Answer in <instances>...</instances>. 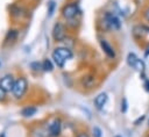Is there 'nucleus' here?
I'll use <instances>...</instances> for the list:
<instances>
[{
	"mask_svg": "<svg viewBox=\"0 0 149 137\" xmlns=\"http://www.w3.org/2000/svg\"><path fill=\"white\" fill-rule=\"evenodd\" d=\"M148 34H149V27H147L144 24H136L133 28V35L136 38H142Z\"/></svg>",
	"mask_w": 149,
	"mask_h": 137,
	"instance_id": "1a4fd4ad",
	"label": "nucleus"
},
{
	"mask_svg": "<svg viewBox=\"0 0 149 137\" xmlns=\"http://www.w3.org/2000/svg\"><path fill=\"white\" fill-rule=\"evenodd\" d=\"M99 43H100V46H101V50L105 52V55L107 56V57H109V58H114L115 57V51H114V48L106 41V39H100L99 41Z\"/></svg>",
	"mask_w": 149,
	"mask_h": 137,
	"instance_id": "6e6552de",
	"label": "nucleus"
},
{
	"mask_svg": "<svg viewBox=\"0 0 149 137\" xmlns=\"http://www.w3.org/2000/svg\"><path fill=\"white\" fill-rule=\"evenodd\" d=\"M92 135L93 137H101L102 136V132H101V129L99 127H94L92 129Z\"/></svg>",
	"mask_w": 149,
	"mask_h": 137,
	"instance_id": "2eb2a0df",
	"label": "nucleus"
},
{
	"mask_svg": "<svg viewBox=\"0 0 149 137\" xmlns=\"http://www.w3.org/2000/svg\"><path fill=\"white\" fill-rule=\"evenodd\" d=\"M79 13H80V10H79V7L76 2L68 3L62 8V15H63V17H65L68 20H71V19L76 17Z\"/></svg>",
	"mask_w": 149,
	"mask_h": 137,
	"instance_id": "7ed1b4c3",
	"label": "nucleus"
},
{
	"mask_svg": "<svg viewBox=\"0 0 149 137\" xmlns=\"http://www.w3.org/2000/svg\"><path fill=\"white\" fill-rule=\"evenodd\" d=\"M144 80V82H143V87H144V89H146V92H148L149 93V79H143Z\"/></svg>",
	"mask_w": 149,
	"mask_h": 137,
	"instance_id": "6ab92c4d",
	"label": "nucleus"
},
{
	"mask_svg": "<svg viewBox=\"0 0 149 137\" xmlns=\"http://www.w3.org/2000/svg\"><path fill=\"white\" fill-rule=\"evenodd\" d=\"M42 70L45 71V72H51L54 70V66H52V63L50 59H44L43 63H42Z\"/></svg>",
	"mask_w": 149,
	"mask_h": 137,
	"instance_id": "ddd939ff",
	"label": "nucleus"
},
{
	"mask_svg": "<svg viewBox=\"0 0 149 137\" xmlns=\"http://www.w3.org/2000/svg\"><path fill=\"white\" fill-rule=\"evenodd\" d=\"M77 137H88V135H87L86 132H80V134H79Z\"/></svg>",
	"mask_w": 149,
	"mask_h": 137,
	"instance_id": "4be33fe9",
	"label": "nucleus"
},
{
	"mask_svg": "<svg viewBox=\"0 0 149 137\" xmlns=\"http://www.w3.org/2000/svg\"><path fill=\"white\" fill-rule=\"evenodd\" d=\"M104 21H105L106 26H107L109 29H112V30H119V29L121 28V22H120L119 17H118L115 14L111 13V12H106V13H105V15H104Z\"/></svg>",
	"mask_w": 149,
	"mask_h": 137,
	"instance_id": "f03ea898",
	"label": "nucleus"
},
{
	"mask_svg": "<svg viewBox=\"0 0 149 137\" xmlns=\"http://www.w3.org/2000/svg\"><path fill=\"white\" fill-rule=\"evenodd\" d=\"M14 84H15V80H14V78H13L12 75H9V74H7V75H5V77H2V78L0 79V86H1L6 92L13 91Z\"/></svg>",
	"mask_w": 149,
	"mask_h": 137,
	"instance_id": "0eeeda50",
	"label": "nucleus"
},
{
	"mask_svg": "<svg viewBox=\"0 0 149 137\" xmlns=\"http://www.w3.org/2000/svg\"><path fill=\"white\" fill-rule=\"evenodd\" d=\"M107 100H108V96H107V94L105 92L99 93L95 96V99H94V106H95V108L99 109V110L102 109L105 107V104L107 103Z\"/></svg>",
	"mask_w": 149,
	"mask_h": 137,
	"instance_id": "9d476101",
	"label": "nucleus"
},
{
	"mask_svg": "<svg viewBox=\"0 0 149 137\" xmlns=\"http://www.w3.org/2000/svg\"><path fill=\"white\" fill-rule=\"evenodd\" d=\"M128 109V102H127V99L123 98L121 100V113H126Z\"/></svg>",
	"mask_w": 149,
	"mask_h": 137,
	"instance_id": "dca6fc26",
	"label": "nucleus"
},
{
	"mask_svg": "<svg viewBox=\"0 0 149 137\" xmlns=\"http://www.w3.org/2000/svg\"><path fill=\"white\" fill-rule=\"evenodd\" d=\"M27 87H28V82L26 80V78H19L15 84H14V88H13V94L15 98H22L23 94L26 93L27 91Z\"/></svg>",
	"mask_w": 149,
	"mask_h": 137,
	"instance_id": "20e7f679",
	"label": "nucleus"
},
{
	"mask_svg": "<svg viewBox=\"0 0 149 137\" xmlns=\"http://www.w3.org/2000/svg\"><path fill=\"white\" fill-rule=\"evenodd\" d=\"M52 36H54V38H55L57 42H61V41H63V39L65 38L66 33H65V27H64L63 23L57 22V23L54 26Z\"/></svg>",
	"mask_w": 149,
	"mask_h": 137,
	"instance_id": "39448f33",
	"label": "nucleus"
},
{
	"mask_svg": "<svg viewBox=\"0 0 149 137\" xmlns=\"http://www.w3.org/2000/svg\"><path fill=\"white\" fill-rule=\"evenodd\" d=\"M147 137H149V135H148V136H147Z\"/></svg>",
	"mask_w": 149,
	"mask_h": 137,
	"instance_id": "393cba45",
	"label": "nucleus"
},
{
	"mask_svg": "<svg viewBox=\"0 0 149 137\" xmlns=\"http://www.w3.org/2000/svg\"><path fill=\"white\" fill-rule=\"evenodd\" d=\"M6 96V91L0 86V100H3Z\"/></svg>",
	"mask_w": 149,
	"mask_h": 137,
	"instance_id": "412c9836",
	"label": "nucleus"
},
{
	"mask_svg": "<svg viewBox=\"0 0 149 137\" xmlns=\"http://www.w3.org/2000/svg\"><path fill=\"white\" fill-rule=\"evenodd\" d=\"M30 66L33 67L34 71H40V70L42 68V64H40V63H31Z\"/></svg>",
	"mask_w": 149,
	"mask_h": 137,
	"instance_id": "f3484780",
	"label": "nucleus"
},
{
	"mask_svg": "<svg viewBox=\"0 0 149 137\" xmlns=\"http://www.w3.org/2000/svg\"><path fill=\"white\" fill-rule=\"evenodd\" d=\"M144 56H146V57H148V56H149V46L146 49V51H144Z\"/></svg>",
	"mask_w": 149,
	"mask_h": 137,
	"instance_id": "5701e85b",
	"label": "nucleus"
},
{
	"mask_svg": "<svg viewBox=\"0 0 149 137\" xmlns=\"http://www.w3.org/2000/svg\"><path fill=\"white\" fill-rule=\"evenodd\" d=\"M143 17H144V20L147 22H149V7L143 10Z\"/></svg>",
	"mask_w": 149,
	"mask_h": 137,
	"instance_id": "a211bd4d",
	"label": "nucleus"
},
{
	"mask_svg": "<svg viewBox=\"0 0 149 137\" xmlns=\"http://www.w3.org/2000/svg\"><path fill=\"white\" fill-rule=\"evenodd\" d=\"M36 111H37V109H36L35 107L29 106V107L23 108V109H22V111H21V114H22L24 117H29V116H33V115H34Z\"/></svg>",
	"mask_w": 149,
	"mask_h": 137,
	"instance_id": "f8f14e48",
	"label": "nucleus"
},
{
	"mask_svg": "<svg viewBox=\"0 0 149 137\" xmlns=\"http://www.w3.org/2000/svg\"><path fill=\"white\" fill-rule=\"evenodd\" d=\"M55 7H56L55 1H49V3H48V13H49V16H52L54 10H55Z\"/></svg>",
	"mask_w": 149,
	"mask_h": 137,
	"instance_id": "4468645a",
	"label": "nucleus"
},
{
	"mask_svg": "<svg viewBox=\"0 0 149 137\" xmlns=\"http://www.w3.org/2000/svg\"><path fill=\"white\" fill-rule=\"evenodd\" d=\"M137 60H139V57H137L135 53L129 52V53L127 55V64H128L130 67H134V65L136 64Z\"/></svg>",
	"mask_w": 149,
	"mask_h": 137,
	"instance_id": "9b49d317",
	"label": "nucleus"
},
{
	"mask_svg": "<svg viewBox=\"0 0 149 137\" xmlns=\"http://www.w3.org/2000/svg\"><path fill=\"white\" fill-rule=\"evenodd\" d=\"M61 130H62V123H61V120L56 118V120H54V121L49 124V129H48V131H49V136H50V137H57V136H59Z\"/></svg>",
	"mask_w": 149,
	"mask_h": 137,
	"instance_id": "423d86ee",
	"label": "nucleus"
},
{
	"mask_svg": "<svg viewBox=\"0 0 149 137\" xmlns=\"http://www.w3.org/2000/svg\"><path fill=\"white\" fill-rule=\"evenodd\" d=\"M114 137H121V136H119V135H116V136H114Z\"/></svg>",
	"mask_w": 149,
	"mask_h": 137,
	"instance_id": "b1692460",
	"label": "nucleus"
},
{
	"mask_svg": "<svg viewBox=\"0 0 149 137\" xmlns=\"http://www.w3.org/2000/svg\"><path fill=\"white\" fill-rule=\"evenodd\" d=\"M72 58V51L64 46H58L52 52V59L58 67H63L68 59Z\"/></svg>",
	"mask_w": 149,
	"mask_h": 137,
	"instance_id": "f257e3e1",
	"label": "nucleus"
},
{
	"mask_svg": "<svg viewBox=\"0 0 149 137\" xmlns=\"http://www.w3.org/2000/svg\"><path fill=\"white\" fill-rule=\"evenodd\" d=\"M144 118H146V116H144V115H142V116H140V117H139V118H137V120H136V121L134 122V124H135V125H140V123H142Z\"/></svg>",
	"mask_w": 149,
	"mask_h": 137,
	"instance_id": "aec40b11",
	"label": "nucleus"
}]
</instances>
